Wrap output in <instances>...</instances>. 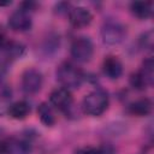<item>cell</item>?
I'll use <instances>...</instances> for the list:
<instances>
[{
	"mask_svg": "<svg viewBox=\"0 0 154 154\" xmlns=\"http://www.w3.org/2000/svg\"><path fill=\"white\" fill-rule=\"evenodd\" d=\"M84 113L97 117L101 116L108 107V95L102 89H95L87 94L82 103Z\"/></svg>",
	"mask_w": 154,
	"mask_h": 154,
	"instance_id": "6da1fadb",
	"label": "cell"
},
{
	"mask_svg": "<svg viewBox=\"0 0 154 154\" xmlns=\"http://www.w3.org/2000/svg\"><path fill=\"white\" fill-rule=\"evenodd\" d=\"M57 79L63 88H78L83 81V73L72 63L65 61L57 69Z\"/></svg>",
	"mask_w": 154,
	"mask_h": 154,
	"instance_id": "7a4b0ae2",
	"label": "cell"
},
{
	"mask_svg": "<svg viewBox=\"0 0 154 154\" xmlns=\"http://www.w3.org/2000/svg\"><path fill=\"white\" fill-rule=\"evenodd\" d=\"M126 36V28L118 20L108 19L101 26V38L106 45H118Z\"/></svg>",
	"mask_w": 154,
	"mask_h": 154,
	"instance_id": "3957f363",
	"label": "cell"
},
{
	"mask_svg": "<svg viewBox=\"0 0 154 154\" xmlns=\"http://www.w3.org/2000/svg\"><path fill=\"white\" fill-rule=\"evenodd\" d=\"M154 76V69H153V60L152 58L143 61V65L141 70L132 73L130 77L131 85L137 90H144L146 88L150 87L153 84V77Z\"/></svg>",
	"mask_w": 154,
	"mask_h": 154,
	"instance_id": "277c9868",
	"label": "cell"
},
{
	"mask_svg": "<svg viewBox=\"0 0 154 154\" xmlns=\"http://www.w3.org/2000/svg\"><path fill=\"white\" fill-rule=\"evenodd\" d=\"M94 53L93 42L88 37H78L71 45V57L78 63H87Z\"/></svg>",
	"mask_w": 154,
	"mask_h": 154,
	"instance_id": "5b68a950",
	"label": "cell"
},
{
	"mask_svg": "<svg viewBox=\"0 0 154 154\" xmlns=\"http://www.w3.org/2000/svg\"><path fill=\"white\" fill-rule=\"evenodd\" d=\"M42 73L36 69H28L22 76V89L26 94H36L42 87Z\"/></svg>",
	"mask_w": 154,
	"mask_h": 154,
	"instance_id": "8992f818",
	"label": "cell"
},
{
	"mask_svg": "<svg viewBox=\"0 0 154 154\" xmlns=\"http://www.w3.org/2000/svg\"><path fill=\"white\" fill-rule=\"evenodd\" d=\"M24 53V46L19 42H6L0 47V64L8 66L12 61L20 58Z\"/></svg>",
	"mask_w": 154,
	"mask_h": 154,
	"instance_id": "52a82bcc",
	"label": "cell"
},
{
	"mask_svg": "<svg viewBox=\"0 0 154 154\" xmlns=\"http://www.w3.org/2000/svg\"><path fill=\"white\" fill-rule=\"evenodd\" d=\"M31 144L23 138H10L0 143V153L2 154H29Z\"/></svg>",
	"mask_w": 154,
	"mask_h": 154,
	"instance_id": "ba28073f",
	"label": "cell"
},
{
	"mask_svg": "<svg viewBox=\"0 0 154 154\" xmlns=\"http://www.w3.org/2000/svg\"><path fill=\"white\" fill-rule=\"evenodd\" d=\"M72 94L66 88H57L49 95L51 103L59 111H66L72 105Z\"/></svg>",
	"mask_w": 154,
	"mask_h": 154,
	"instance_id": "9c48e42d",
	"label": "cell"
},
{
	"mask_svg": "<svg viewBox=\"0 0 154 154\" xmlns=\"http://www.w3.org/2000/svg\"><path fill=\"white\" fill-rule=\"evenodd\" d=\"M8 25L14 31H26L31 28V17L29 12L19 8L10 16Z\"/></svg>",
	"mask_w": 154,
	"mask_h": 154,
	"instance_id": "30bf717a",
	"label": "cell"
},
{
	"mask_svg": "<svg viewBox=\"0 0 154 154\" xmlns=\"http://www.w3.org/2000/svg\"><path fill=\"white\" fill-rule=\"evenodd\" d=\"M69 18H70V23L75 28H83L91 22L93 16L89 12V10L78 6L69 11Z\"/></svg>",
	"mask_w": 154,
	"mask_h": 154,
	"instance_id": "8fae6325",
	"label": "cell"
},
{
	"mask_svg": "<svg viewBox=\"0 0 154 154\" xmlns=\"http://www.w3.org/2000/svg\"><path fill=\"white\" fill-rule=\"evenodd\" d=\"M102 70H103V73L108 78L117 79L123 73V65H122V63L116 57H107L103 60Z\"/></svg>",
	"mask_w": 154,
	"mask_h": 154,
	"instance_id": "7c38bea8",
	"label": "cell"
},
{
	"mask_svg": "<svg viewBox=\"0 0 154 154\" xmlns=\"http://www.w3.org/2000/svg\"><path fill=\"white\" fill-rule=\"evenodd\" d=\"M129 112L131 114L138 116V117L148 116L152 112V101L149 99H147V97L138 99V100L134 101L132 103H130Z\"/></svg>",
	"mask_w": 154,
	"mask_h": 154,
	"instance_id": "4fadbf2b",
	"label": "cell"
},
{
	"mask_svg": "<svg viewBox=\"0 0 154 154\" xmlns=\"http://www.w3.org/2000/svg\"><path fill=\"white\" fill-rule=\"evenodd\" d=\"M131 13L140 18V19H147L152 14V2L149 1H134L130 5Z\"/></svg>",
	"mask_w": 154,
	"mask_h": 154,
	"instance_id": "5bb4252c",
	"label": "cell"
},
{
	"mask_svg": "<svg viewBox=\"0 0 154 154\" xmlns=\"http://www.w3.org/2000/svg\"><path fill=\"white\" fill-rule=\"evenodd\" d=\"M30 112V106L26 101H17L8 107V114L14 119H24Z\"/></svg>",
	"mask_w": 154,
	"mask_h": 154,
	"instance_id": "9a60e30c",
	"label": "cell"
},
{
	"mask_svg": "<svg viewBox=\"0 0 154 154\" xmlns=\"http://www.w3.org/2000/svg\"><path fill=\"white\" fill-rule=\"evenodd\" d=\"M37 114L40 117V120L47 125V126H51L55 123V117H54V113H53V109L49 105L42 102L38 108H37Z\"/></svg>",
	"mask_w": 154,
	"mask_h": 154,
	"instance_id": "2e32d148",
	"label": "cell"
},
{
	"mask_svg": "<svg viewBox=\"0 0 154 154\" xmlns=\"http://www.w3.org/2000/svg\"><path fill=\"white\" fill-rule=\"evenodd\" d=\"M75 154H116V152L111 146L103 144L100 147H84L77 149Z\"/></svg>",
	"mask_w": 154,
	"mask_h": 154,
	"instance_id": "e0dca14e",
	"label": "cell"
},
{
	"mask_svg": "<svg viewBox=\"0 0 154 154\" xmlns=\"http://www.w3.org/2000/svg\"><path fill=\"white\" fill-rule=\"evenodd\" d=\"M141 42H142V47H150L152 46V31H148L144 35H142Z\"/></svg>",
	"mask_w": 154,
	"mask_h": 154,
	"instance_id": "ac0fdd59",
	"label": "cell"
},
{
	"mask_svg": "<svg viewBox=\"0 0 154 154\" xmlns=\"http://www.w3.org/2000/svg\"><path fill=\"white\" fill-rule=\"evenodd\" d=\"M6 71H7V66H6V65L0 64V85H1V83L4 82V79H5Z\"/></svg>",
	"mask_w": 154,
	"mask_h": 154,
	"instance_id": "d6986e66",
	"label": "cell"
},
{
	"mask_svg": "<svg viewBox=\"0 0 154 154\" xmlns=\"http://www.w3.org/2000/svg\"><path fill=\"white\" fill-rule=\"evenodd\" d=\"M5 43H6V41H5V35H4V32L0 30V47H2Z\"/></svg>",
	"mask_w": 154,
	"mask_h": 154,
	"instance_id": "ffe728a7",
	"label": "cell"
}]
</instances>
